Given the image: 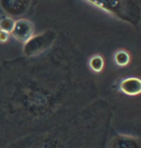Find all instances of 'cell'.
Instances as JSON below:
<instances>
[{"label": "cell", "instance_id": "obj_8", "mask_svg": "<svg viewBox=\"0 0 141 148\" xmlns=\"http://www.w3.org/2000/svg\"><path fill=\"white\" fill-rule=\"evenodd\" d=\"M89 64L90 69H91L92 71L99 73L103 71V69H104V67H105V59L102 55H99V54L93 55L92 57L89 59Z\"/></svg>", "mask_w": 141, "mask_h": 148}, {"label": "cell", "instance_id": "obj_5", "mask_svg": "<svg viewBox=\"0 0 141 148\" xmlns=\"http://www.w3.org/2000/svg\"><path fill=\"white\" fill-rule=\"evenodd\" d=\"M108 148H141V138L129 135H116Z\"/></svg>", "mask_w": 141, "mask_h": 148}, {"label": "cell", "instance_id": "obj_10", "mask_svg": "<svg viewBox=\"0 0 141 148\" xmlns=\"http://www.w3.org/2000/svg\"><path fill=\"white\" fill-rule=\"evenodd\" d=\"M10 33L0 30V43H6L10 40Z\"/></svg>", "mask_w": 141, "mask_h": 148}, {"label": "cell", "instance_id": "obj_9", "mask_svg": "<svg viewBox=\"0 0 141 148\" xmlns=\"http://www.w3.org/2000/svg\"><path fill=\"white\" fill-rule=\"evenodd\" d=\"M14 22L16 21L13 18H11V17H3V18L0 19V30L11 34V32L14 29Z\"/></svg>", "mask_w": 141, "mask_h": 148}, {"label": "cell", "instance_id": "obj_6", "mask_svg": "<svg viewBox=\"0 0 141 148\" xmlns=\"http://www.w3.org/2000/svg\"><path fill=\"white\" fill-rule=\"evenodd\" d=\"M119 90L128 96H136L141 94V79L137 77H129L120 82Z\"/></svg>", "mask_w": 141, "mask_h": 148}, {"label": "cell", "instance_id": "obj_1", "mask_svg": "<svg viewBox=\"0 0 141 148\" xmlns=\"http://www.w3.org/2000/svg\"><path fill=\"white\" fill-rule=\"evenodd\" d=\"M106 14L136 26L141 18L139 0H84Z\"/></svg>", "mask_w": 141, "mask_h": 148}, {"label": "cell", "instance_id": "obj_3", "mask_svg": "<svg viewBox=\"0 0 141 148\" xmlns=\"http://www.w3.org/2000/svg\"><path fill=\"white\" fill-rule=\"evenodd\" d=\"M35 26L33 22L25 18H20L14 22V26L11 35L19 42L25 43L34 36Z\"/></svg>", "mask_w": 141, "mask_h": 148}, {"label": "cell", "instance_id": "obj_4", "mask_svg": "<svg viewBox=\"0 0 141 148\" xmlns=\"http://www.w3.org/2000/svg\"><path fill=\"white\" fill-rule=\"evenodd\" d=\"M30 0H0V6L9 16H18L25 13Z\"/></svg>", "mask_w": 141, "mask_h": 148}, {"label": "cell", "instance_id": "obj_7", "mask_svg": "<svg viewBox=\"0 0 141 148\" xmlns=\"http://www.w3.org/2000/svg\"><path fill=\"white\" fill-rule=\"evenodd\" d=\"M113 60L118 66L124 67L127 66L129 64L131 63V54L130 52L127 51L125 49H118L117 51H115L113 55Z\"/></svg>", "mask_w": 141, "mask_h": 148}, {"label": "cell", "instance_id": "obj_2", "mask_svg": "<svg viewBox=\"0 0 141 148\" xmlns=\"http://www.w3.org/2000/svg\"><path fill=\"white\" fill-rule=\"evenodd\" d=\"M57 38V33L53 30H47L39 35H34L23 46V53L26 57L40 55L50 48Z\"/></svg>", "mask_w": 141, "mask_h": 148}]
</instances>
